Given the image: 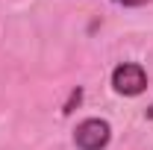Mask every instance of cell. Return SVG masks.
<instances>
[{"label":"cell","instance_id":"obj_1","mask_svg":"<svg viewBox=\"0 0 153 150\" xmlns=\"http://www.w3.org/2000/svg\"><path fill=\"white\" fill-rule=\"evenodd\" d=\"M112 138V127L103 118H85L74 130V144L79 150H103Z\"/></svg>","mask_w":153,"mask_h":150},{"label":"cell","instance_id":"obj_2","mask_svg":"<svg viewBox=\"0 0 153 150\" xmlns=\"http://www.w3.org/2000/svg\"><path fill=\"white\" fill-rule=\"evenodd\" d=\"M112 88L124 97H135L147 88V74L138 62H121L112 71Z\"/></svg>","mask_w":153,"mask_h":150},{"label":"cell","instance_id":"obj_3","mask_svg":"<svg viewBox=\"0 0 153 150\" xmlns=\"http://www.w3.org/2000/svg\"><path fill=\"white\" fill-rule=\"evenodd\" d=\"M112 3H118V6H127V9H135V6H147L150 0H112Z\"/></svg>","mask_w":153,"mask_h":150},{"label":"cell","instance_id":"obj_4","mask_svg":"<svg viewBox=\"0 0 153 150\" xmlns=\"http://www.w3.org/2000/svg\"><path fill=\"white\" fill-rule=\"evenodd\" d=\"M144 115H147V118H150V121H153V106H150V109H147V112H144Z\"/></svg>","mask_w":153,"mask_h":150}]
</instances>
